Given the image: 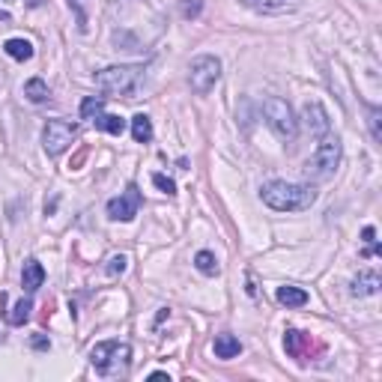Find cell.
I'll return each instance as SVG.
<instances>
[{"label": "cell", "instance_id": "obj_1", "mask_svg": "<svg viewBox=\"0 0 382 382\" xmlns=\"http://www.w3.org/2000/svg\"><path fill=\"white\" fill-rule=\"evenodd\" d=\"M263 203L272 206L275 212H302V209H311L316 200V188L314 185H302V183H284V179H275V183H266L260 188Z\"/></svg>", "mask_w": 382, "mask_h": 382}, {"label": "cell", "instance_id": "obj_2", "mask_svg": "<svg viewBox=\"0 0 382 382\" xmlns=\"http://www.w3.org/2000/svg\"><path fill=\"white\" fill-rule=\"evenodd\" d=\"M129 359H132V347L129 343H120V341H105V343H96V347L90 350L93 368L105 376H125Z\"/></svg>", "mask_w": 382, "mask_h": 382}, {"label": "cell", "instance_id": "obj_3", "mask_svg": "<svg viewBox=\"0 0 382 382\" xmlns=\"http://www.w3.org/2000/svg\"><path fill=\"white\" fill-rule=\"evenodd\" d=\"M143 66H108L102 72H96V87L108 96H132L141 87Z\"/></svg>", "mask_w": 382, "mask_h": 382}, {"label": "cell", "instance_id": "obj_4", "mask_svg": "<svg viewBox=\"0 0 382 382\" xmlns=\"http://www.w3.org/2000/svg\"><path fill=\"white\" fill-rule=\"evenodd\" d=\"M341 152H343L341 141L329 132L325 138H320V147H316V152L308 159L305 174L314 177V179H332L334 170H338V165H341Z\"/></svg>", "mask_w": 382, "mask_h": 382}, {"label": "cell", "instance_id": "obj_5", "mask_svg": "<svg viewBox=\"0 0 382 382\" xmlns=\"http://www.w3.org/2000/svg\"><path fill=\"white\" fill-rule=\"evenodd\" d=\"M263 114H266V120H269L272 129H275L278 138L296 141V134H299V120H296L293 108H290L284 99H281V96L263 99Z\"/></svg>", "mask_w": 382, "mask_h": 382}, {"label": "cell", "instance_id": "obj_6", "mask_svg": "<svg viewBox=\"0 0 382 382\" xmlns=\"http://www.w3.org/2000/svg\"><path fill=\"white\" fill-rule=\"evenodd\" d=\"M221 78V60L212 57V54H203V57L191 60V69H188V84L197 96H206L209 90L218 84Z\"/></svg>", "mask_w": 382, "mask_h": 382}, {"label": "cell", "instance_id": "obj_7", "mask_svg": "<svg viewBox=\"0 0 382 382\" xmlns=\"http://www.w3.org/2000/svg\"><path fill=\"white\" fill-rule=\"evenodd\" d=\"M75 138H78V125L75 123L48 120V125H45V132H42V147H45V152H48L51 159H57L72 147V141H75Z\"/></svg>", "mask_w": 382, "mask_h": 382}, {"label": "cell", "instance_id": "obj_8", "mask_svg": "<svg viewBox=\"0 0 382 382\" xmlns=\"http://www.w3.org/2000/svg\"><path fill=\"white\" fill-rule=\"evenodd\" d=\"M138 209H141V191H138V185H129L120 197H114L111 203H108V218H111V221H132V218L138 215Z\"/></svg>", "mask_w": 382, "mask_h": 382}, {"label": "cell", "instance_id": "obj_9", "mask_svg": "<svg viewBox=\"0 0 382 382\" xmlns=\"http://www.w3.org/2000/svg\"><path fill=\"white\" fill-rule=\"evenodd\" d=\"M305 123H308V132H311L314 138H325V134L332 132L329 114H325V108L320 102H308L305 105Z\"/></svg>", "mask_w": 382, "mask_h": 382}, {"label": "cell", "instance_id": "obj_10", "mask_svg": "<svg viewBox=\"0 0 382 382\" xmlns=\"http://www.w3.org/2000/svg\"><path fill=\"white\" fill-rule=\"evenodd\" d=\"M21 284H24L27 293H36V290L45 284V269H42L39 260H27V263H24V269H21Z\"/></svg>", "mask_w": 382, "mask_h": 382}, {"label": "cell", "instance_id": "obj_11", "mask_svg": "<svg viewBox=\"0 0 382 382\" xmlns=\"http://www.w3.org/2000/svg\"><path fill=\"white\" fill-rule=\"evenodd\" d=\"M379 293V275L374 269H365L352 281V296H376Z\"/></svg>", "mask_w": 382, "mask_h": 382}, {"label": "cell", "instance_id": "obj_12", "mask_svg": "<svg viewBox=\"0 0 382 382\" xmlns=\"http://www.w3.org/2000/svg\"><path fill=\"white\" fill-rule=\"evenodd\" d=\"M212 350L218 359H236L242 352V343H239V338H233V334H218Z\"/></svg>", "mask_w": 382, "mask_h": 382}, {"label": "cell", "instance_id": "obj_13", "mask_svg": "<svg viewBox=\"0 0 382 382\" xmlns=\"http://www.w3.org/2000/svg\"><path fill=\"white\" fill-rule=\"evenodd\" d=\"M278 302L284 308H302V305H308V293L302 287L287 284V287H278Z\"/></svg>", "mask_w": 382, "mask_h": 382}, {"label": "cell", "instance_id": "obj_14", "mask_svg": "<svg viewBox=\"0 0 382 382\" xmlns=\"http://www.w3.org/2000/svg\"><path fill=\"white\" fill-rule=\"evenodd\" d=\"M132 138H134V143H150L152 141V123H150L147 114L132 117Z\"/></svg>", "mask_w": 382, "mask_h": 382}, {"label": "cell", "instance_id": "obj_15", "mask_svg": "<svg viewBox=\"0 0 382 382\" xmlns=\"http://www.w3.org/2000/svg\"><path fill=\"white\" fill-rule=\"evenodd\" d=\"M93 123H96V129H102L108 134H123L125 132V120L117 117V114H99V117H93Z\"/></svg>", "mask_w": 382, "mask_h": 382}, {"label": "cell", "instance_id": "obj_16", "mask_svg": "<svg viewBox=\"0 0 382 382\" xmlns=\"http://www.w3.org/2000/svg\"><path fill=\"white\" fill-rule=\"evenodd\" d=\"M24 96L30 99L33 105H42V102H48L51 93H48V84H45L42 78H30V81L24 84Z\"/></svg>", "mask_w": 382, "mask_h": 382}, {"label": "cell", "instance_id": "obj_17", "mask_svg": "<svg viewBox=\"0 0 382 382\" xmlns=\"http://www.w3.org/2000/svg\"><path fill=\"white\" fill-rule=\"evenodd\" d=\"M3 51H6L12 60H21V63L33 57V45L27 42V39H6V42H3Z\"/></svg>", "mask_w": 382, "mask_h": 382}, {"label": "cell", "instance_id": "obj_18", "mask_svg": "<svg viewBox=\"0 0 382 382\" xmlns=\"http://www.w3.org/2000/svg\"><path fill=\"white\" fill-rule=\"evenodd\" d=\"M305 343H308V334H302L299 329H287V332H284V350H287L293 359H302Z\"/></svg>", "mask_w": 382, "mask_h": 382}, {"label": "cell", "instance_id": "obj_19", "mask_svg": "<svg viewBox=\"0 0 382 382\" xmlns=\"http://www.w3.org/2000/svg\"><path fill=\"white\" fill-rule=\"evenodd\" d=\"M30 311H33V302H30V299H21V302H18L12 311L6 314V320L12 323V325H24L27 320H30Z\"/></svg>", "mask_w": 382, "mask_h": 382}, {"label": "cell", "instance_id": "obj_20", "mask_svg": "<svg viewBox=\"0 0 382 382\" xmlns=\"http://www.w3.org/2000/svg\"><path fill=\"white\" fill-rule=\"evenodd\" d=\"M102 111H105V96H90L81 102V117H84V120H93V117H99Z\"/></svg>", "mask_w": 382, "mask_h": 382}, {"label": "cell", "instance_id": "obj_21", "mask_svg": "<svg viewBox=\"0 0 382 382\" xmlns=\"http://www.w3.org/2000/svg\"><path fill=\"white\" fill-rule=\"evenodd\" d=\"M242 3L257 9V12H281V9L290 6V0H242Z\"/></svg>", "mask_w": 382, "mask_h": 382}, {"label": "cell", "instance_id": "obj_22", "mask_svg": "<svg viewBox=\"0 0 382 382\" xmlns=\"http://www.w3.org/2000/svg\"><path fill=\"white\" fill-rule=\"evenodd\" d=\"M194 266L203 272V275H218V260H215L212 251H200L194 257Z\"/></svg>", "mask_w": 382, "mask_h": 382}, {"label": "cell", "instance_id": "obj_23", "mask_svg": "<svg viewBox=\"0 0 382 382\" xmlns=\"http://www.w3.org/2000/svg\"><path fill=\"white\" fill-rule=\"evenodd\" d=\"M69 6L75 9L78 30H81V33H87V27H90V18H87V0H69Z\"/></svg>", "mask_w": 382, "mask_h": 382}, {"label": "cell", "instance_id": "obj_24", "mask_svg": "<svg viewBox=\"0 0 382 382\" xmlns=\"http://www.w3.org/2000/svg\"><path fill=\"white\" fill-rule=\"evenodd\" d=\"M379 117H382V108L370 105L368 108V123H370V134H374V141L379 143L382 141V129H379Z\"/></svg>", "mask_w": 382, "mask_h": 382}, {"label": "cell", "instance_id": "obj_25", "mask_svg": "<svg viewBox=\"0 0 382 382\" xmlns=\"http://www.w3.org/2000/svg\"><path fill=\"white\" fill-rule=\"evenodd\" d=\"M152 183H156V188L161 191V194H168V197H174L177 194V185H174V179L165 177V174H152Z\"/></svg>", "mask_w": 382, "mask_h": 382}, {"label": "cell", "instance_id": "obj_26", "mask_svg": "<svg viewBox=\"0 0 382 382\" xmlns=\"http://www.w3.org/2000/svg\"><path fill=\"white\" fill-rule=\"evenodd\" d=\"M125 263H129V260H125L123 254H114V257L108 260L105 272H108V275H111V278H117V275H123V272H125Z\"/></svg>", "mask_w": 382, "mask_h": 382}, {"label": "cell", "instance_id": "obj_27", "mask_svg": "<svg viewBox=\"0 0 382 382\" xmlns=\"http://www.w3.org/2000/svg\"><path fill=\"white\" fill-rule=\"evenodd\" d=\"M200 9H203V0H183V3H179V12H183V18H197L200 15Z\"/></svg>", "mask_w": 382, "mask_h": 382}, {"label": "cell", "instance_id": "obj_28", "mask_svg": "<svg viewBox=\"0 0 382 382\" xmlns=\"http://www.w3.org/2000/svg\"><path fill=\"white\" fill-rule=\"evenodd\" d=\"M33 347H36V350H48V347H51V341L45 338V334H36V338H33Z\"/></svg>", "mask_w": 382, "mask_h": 382}, {"label": "cell", "instance_id": "obj_29", "mask_svg": "<svg viewBox=\"0 0 382 382\" xmlns=\"http://www.w3.org/2000/svg\"><path fill=\"white\" fill-rule=\"evenodd\" d=\"M0 21H12V15H9V12H0Z\"/></svg>", "mask_w": 382, "mask_h": 382}, {"label": "cell", "instance_id": "obj_30", "mask_svg": "<svg viewBox=\"0 0 382 382\" xmlns=\"http://www.w3.org/2000/svg\"><path fill=\"white\" fill-rule=\"evenodd\" d=\"M27 3H30V6H42V0H27Z\"/></svg>", "mask_w": 382, "mask_h": 382}]
</instances>
